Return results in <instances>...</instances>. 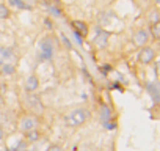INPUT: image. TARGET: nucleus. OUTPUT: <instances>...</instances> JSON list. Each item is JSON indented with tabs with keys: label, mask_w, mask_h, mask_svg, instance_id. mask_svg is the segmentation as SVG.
<instances>
[{
	"label": "nucleus",
	"mask_w": 160,
	"mask_h": 151,
	"mask_svg": "<svg viewBox=\"0 0 160 151\" xmlns=\"http://www.w3.org/2000/svg\"><path fill=\"white\" fill-rule=\"evenodd\" d=\"M7 5H8L11 10H18V11L30 10V7L27 5L25 0H7Z\"/></svg>",
	"instance_id": "nucleus-14"
},
{
	"label": "nucleus",
	"mask_w": 160,
	"mask_h": 151,
	"mask_svg": "<svg viewBox=\"0 0 160 151\" xmlns=\"http://www.w3.org/2000/svg\"><path fill=\"white\" fill-rule=\"evenodd\" d=\"M38 47H39L38 54H39V58H41V60L49 61V60L53 58L55 50H57V44H55V39H53V36H52L50 33L46 35V36L39 41Z\"/></svg>",
	"instance_id": "nucleus-2"
},
{
	"label": "nucleus",
	"mask_w": 160,
	"mask_h": 151,
	"mask_svg": "<svg viewBox=\"0 0 160 151\" xmlns=\"http://www.w3.org/2000/svg\"><path fill=\"white\" fill-rule=\"evenodd\" d=\"M91 117V112L90 109L87 107H75L72 110H69L66 115H64V124L68 128H78L85 124Z\"/></svg>",
	"instance_id": "nucleus-1"
},
{
	"label": "nucleus",
	"mask_w": 160,
	"mask_h": 151,
	"mask_svg": "<svg viewBox=\"0 0 160 151\" xmlns=\"http://www.w3.org/2000/svg\"><path fill=\"white\" fill-rule=\"evenodd\" d=\"M104 126H105V129H108V131H113V129H116V123H112V121H107V123H104Z\"/></svg>",
	"instance_id": "nucleus-23"
},
{
	"label": "nucleus",
	"mask_w": 160,
	"mask_h": 151,
	"mask_svg": "<svg viewBox=\"0 0 160 151\" xmlns=\"http://www.w3.org/2000/svg\"><path fill=\"white\" fill-rule=\"evenodd\" d=\"M108 39H110V32H107L104 27L96 25L94 27V36H93V44L98 49H105L108 46Z\"/></svg>",
	"instance_id": "nucleus-5"
},
{
	"label": "nucleus",
	"mask_w": 160,
	"mask_h": 151,
	"mask_svg": "<svg viewBox=\"0 0 160 151\" xmlns=\"http://www.w3.org/2000/svg\"><path fill=\"white\" fill-rule=\"evenodd\" d=\"M60 38H61V43H63V44H64L68 49H72V43L69 41V38H68L64 33H61V35H60Z\"/></svg>",
	"instance_id": "nucleus-20"
},
{
	"label": "nucleus",
	"mask_w": 160,
	"mask_h": 151,
	"mask_svg": "<svg viewBox=\"0 0 160 151\" xmlns=\"http://www.w3.org/2000/svg\"><path fill=\"white\" fill-rule=\"evenodd\" d=\"M3 106H5V101H3V98H2V95H0V110L3 109Z\"/></svg>",
	"instance_id": "nucleus-25"
},
{
	"label": "nucleus",
	"mask_w": 160,
	"mask_h": 151,
	"mask_svg": "<svg viewBox=\"0 0 160 151\" xmlns=\"http://www.w3.org/2000/svg\"><path fill=\"white\" fill-rule=\"evenodd\" d=\"M72 30V36H74V39H75V43L78 44V46H83V36L80 35L78 32H75L74 29H71Z\"/></svg>",
	"instance_id": "nucleus-19"
},
{
	"label": "nucleus",
	"mask_w": 160,
	"mask_h": 151,
	"mask_svg": "<svg viewBox=\"0 0 160 151\" xmlns=\"http://www.w3.org/2000/svg\"><path fill=\"white\" fill-rule=\"evenodd\" d=\"M44 24H46V29L49 30V32H53V22H52V18H46L44 19Z\"/></svg>",
	"instance_id": "nucleus-21"
},
{
	"label": "nucleus",
	"mask_w": 160,
	"mask_h": 151,
	"mask_svg": "<svg viewBox=\"0 0 160 151\" xmlns=\"http://www.w3.org/2000/svg\"><path fill=\"white\" fill-rule=\"evenodd\" d=\"M46 151H64L60 145H57V143H52V145H49L47 148H46Z\"/></svg>",
	"instance_id": "nucleus-22"
},
{
	"label": "nucleus",
	"mask_w": 160,
	"mask_h": 151,
	"mask_svg": "<svg viewBox=\"0 0 160 151\" xmlns=\"http://www.w3.org/2000/svg\"><path fill=\"white\" fill-rule=\"evenodd\" d=\"M146 91L149 93V96L152 98V101L155 104H160V82H148L146 85Z\"/></svg>",
	"instance_id": "nucleus-10"
},
{
	"label": "nucleus",
	"mask_w": 160,
	"mask_h": 151,
	"mask_svg": "<svg viewBox=\"0 0 160 151\" xmlns=\"http://www.w3.org/2000/svg\"><path fill=\"white\" fill-rule=\"evenodd\" d=\"M27 135V142H30V143H35V142H38L39 138H41V134H39V131L38 129H35V131H30L28 134H25Z\"/></svg>",
	"instance_id": "nucleus-18"
},
{
	"label": "nucleus",
	"mask_w": 160,
	"mask_h": 151,
	"mask_svg": "<svg viewBox=\"0 0 160 151\" xmlns=\"http://www.w3.org/2000/svg\"><path fill=\"white\" fill-rule=\"evenodd\" d=\"M10 18H11V8H10L7 3L0 2V19L7 21V19H10Z\"/></svg>",
	"instance_id": "nucleus-16"
},
{
	"label": "nucleus",
	"mask_w": 160,
	"mask_h": 151,
	"mask_svg": "<svg viewBox=\"0 0 160 151\" xmlns=\"http://www.w3.org/2000/svg\"><path fill=\"white\" fill-rule=\"evenodd\" d=\"M149 33H151V36H152L155 41H160V21L151 24V27H149Z\"/></svg>",
	"instance_id": "nucleus-17"
},
{
	"label": "nucleus",
	"mask_w": 160,
	"mask_h": 151,
	"mask_svg": "<svg viewBox=\"0 0 160 151\" xmlns=\"http://www.w3.org/2000/svg\"><path fill=\"white\" fill-rule=\"evenodd\" d=\"M22 104L33 113V115H41L44 112V104L36 93H24L22 96Z\"/></svg>",
	"instance_id": "nucleus-3"
},
{
	"label": "nucleus",
	"mask_w": 160,
	"mask_h": 151,
	"mask_svg": "<svg viewBox=\"0 0 160 151\" xmlns=\"http://www.w3.org/2000/svg\"><path fill=\"white\" fill-rule=\"evenodd\" d=\"M0 55H2V61L3 63H13V65H18V54L10 49V47H2V50H0Z\"/></svg>",
	"instance_id": "nucleus-11"
},
{
	"label": "nucleus",
	"mask_w": 160,
	"mask_h": 151,
	"mask_svg": "<svg viewBox=\"0 0 160 151\" xmlns=\"http://www.w3.org/2000/svg\"><path fill=\"white\" fill-rule=\"evenodd\" d=\"M38 126H39V120H38V117L33 115V113H25V115H22V117L19 118V123H18V128H19V131H21L22 134H28L30 131L38 129Z\"/></svg>",
	"instance_id": "nucleus-4"
},
{
	"label": "nucleus",
	"mask_w": 160,
	"mask_h": 151,
	"mask_svg": "<svg viewBox=\"0 0 160 151\" xmlns=\"http://www.w3.org/2000/svg\"><path fill=\"white\" fill-rule=\"evenodd\" d=\"M155 5H157V7H160V0H155Z\"/></svg>",
	"instance_id": "nucleus-26"
},
{
	"label": "nucleus",
	"mask_w": 160,
	"mask_h": 151,
	"mask_svg": "<svg viewBox=\"0 0 160 151\" xmlns=\"http://www.w3.org/2000/svg\"><path fill=\"white\" fill-rule=\"evenodd\" d=\"M149 39H151V33H149L148 29H140V30H137V32L133 33V36H132V43H133V46H137V47H144V46H148Z\"/></svg>",
	"instance_id": "nucleus-6"
},
{
	"label": "nucleus",
	"mask_w": 160,
	"mask_h": 151,
	"mask_svg": "<svg viewBox=\"0 0 160 151\" xmlns=\"http://www.w3.org/2000/svg\"><path fill=\"white\" fill-rule=\"evenodd\" d=\"M42 5H44L46 11L49 13V18H55V19H63V18H64V13L61 11V8L57 7V5H53L52 2L42 0Z\"/></svg>",
	"instance_id": "nucleus-9"
},
{
	"label": "nucleus",
	"mask_w": 160,
	"mask_h": 151,
	"mask_svg": "<svg viewBox=\"0 0 160 151\" xmlns=\"http://www.w3.org/2000/svg\"><path fill=\"white\" fill-rule=\"evenodd\" d=\"M157 57V50L154 47H149V46H144L141 47V50L138 52V61L141 65H151Z\"/></svg>",
	"instance_id": "nucleus-7"
},
{
	"label": "nucleus",
	"mask_w": 160,
	"mask_h": 151,
	"mask_svg": "<svg viewBox=\"0 0 160 151\" xmlns=\"http://www.w3.org/2000/svg\"><path fill=\"white\" fill-rule=\"evenodd\" d=\"M16 65L13 63H2V66H0V72H2V76H5V77H11V76L16 74Z\"/></svg>",
	"instance_id": "nucleus-15"
},
{
	"label": "nucleus",
	"mask_w": 160,
	"mask_h": 151,
	"mask_svg": "<svg viewBox=\"0 0 160 151\" xmlns=\"http://www.w3.org/2000/svg\"><path fill=\"white\" fill-rule=\"evenodd\" d=\"M69 27L74 29L75 32H78L83 38H87L88 33H90V27H88V24H87L85 21H72V22L69 24Z\"/></svg>",
	"instance_id": "nucleus-12"
},
{
	"label": "nucleus",
	"mask_w": 160,
	"mask_h": 151,
	"mask_svg": "<svg viewBox=\"0 0 160 151\" xmlns=\"http://www.w3.org/2000/svg\"><path fill=\"white\" fill-rule=\"evenodd\" d=\"M112 115H113L112 107L102 102V104L99 106V120H101L102 123H107V121H110V120H112Z\"/></svg>",
	"instance_id": "nucleus-13"
},
{
	"label": "nucleus",
	"mask_w": 160,
	"mask_h": 151,
	"mask_svg": "<svg viewBox=\"0 0 160 151\" xmlns=\"http://www.w3.org/2000/svg\"><path fill=\"white\" fill-rule=\"evenodd\" d=\"M155 74H157L158 77H160V58L155 61Z\"/></svg>",
	"instance_id": "nucleus-24"
},
{
	"label": "nucleus",
	"mask_w": 160,
	"mask_h": 151,
	"mask_svg": "<svg viewBox=\"0 0 160 151\" xmlns=\"http://www.w3.org/2000/svg\"><path fill=\"white\" fill-rule=\"evenodd\" d=\"M38 88H39V77L36 74H30L25 79V84H24L25 93H36Z\"/></svg>",
	"instance_id": "nucleus-8"
}]
</instances>
